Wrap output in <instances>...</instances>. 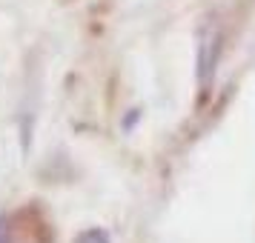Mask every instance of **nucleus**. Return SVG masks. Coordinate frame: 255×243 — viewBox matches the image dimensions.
Here are the masks:
<instances>
[{
    "label": "nucleus",
    "mask_w": 255,
    "mask_h": 243,
    "mask_svg": "<svg viewBox=\"0 0 255 243\" xmlns=\"http://www.w3.org/2000/svg\"><path fill=\"white\" fill-rule=\"evenodd\" d=\"M0 243H12V226H9V220H0Z\"/></svg>",
    "instance_id": "obj_2"
},
{
    "label": "nucleus",
    "mask_w": 255,
    "mask_h": 243,
    "mask_svg": "<svg viewBox=\"0 0 255 243\" xmlns=\"http://www.w3.org/2000/svg\"><path fill=\"white\" fill-rule=\"evenodd\" d=\"M215 49H218V35L209 29L207 35L201 37V55H198V78H201V83H207L209 72H215Z\"/></svg>",
    "instance_id": "obj_1"
}]
</instances>
